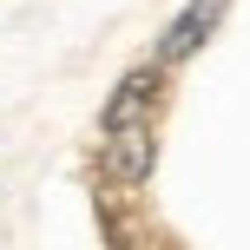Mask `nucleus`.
Instances as JSON below:
<instances>
[{"mask_svg": "<svg viewBox=\"0 0 250 250\" xmlns=\"http://www.w3.org/2000/svg\"><path fill=\"white\" fill-rule=\"evenodd\" d=\"M158 112V79L151 73H125L112 86V99L99 105V132H119V125H151Z\"/></svg>", "mask_w": 250, "mask_h": 250, "instance_id": "obj_2", "label": "nucleus"}, {"mask_svg": "<svg viewBox=\"0 0 250 250\" xmlns=\"http://www.w3.org/2000/svg\"><path fill=\"white\" fill-rule=\"evenodd\" d=\"M217 13H224V0H191V7L171 20V33L158 40V66H178L185 53H198V40L217 26Z\"/></svg>", "mask_w": 250, "mask_h": 250, "instance_id": "obj_3", "label": "nucleus"}, {"mask_svg": "<svg viewBox=\"0 0 250 250\" xmlns=\"http://www.w3.org/2000/svg\"><path fill=\"white\" fill-rule=\"evenodd\" d=\"M151 158H158V138H151V125H119V132H99V171L105 185L132 191L151 178Z\"/></svg>", "mask_w": 250, "mask_h": 250, "instance_id": "obj_1", "label": "nucleus"}]
</instances>
